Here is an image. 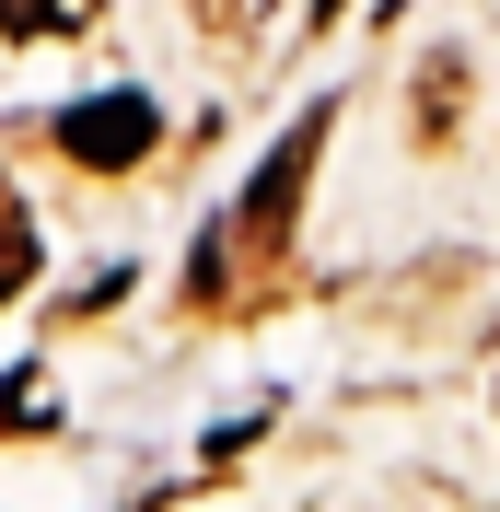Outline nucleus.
<instances>
[{"instance_id": "2", "label": "nucleus", "mask_w": 500, "mask_h": 512, "mask_svg": "<svg viewBox=\"0 0 500 512\" xmlns=\"http://www.w3.org/2000/svg\"><path fill=\"white\" fill-rule=\"evenodd\" d=\"M105 0H0V35L12 47H47V35H94Z\"/></svg>"}, {"instance_id": "3", "label": "nucleus", "mask_w": 500, "mask_h": 512, "mask_svg": "<svg viewBox=\"0 0 500 512\" xmlns=\"http://www.w3.org/2000/svg\"><path fill=\"white\" fill-rule=\"evenodd\" d=\"M454 94H466V70L431 59V82H419V140H442V128H454Z\"/></svg>"}, {"instance_id": "5", "label": "nucleus", "mask_w": 500, "mask_h": 512, "mask_svg": "<svg viewBox=\"0 0 500 512\" xmlns=\"http://www.w3.org/2000/svg\"><path fill=\"white\" fill-rule=\"evenodd\" d=\"M268 12H280V0H198V24H210V35H256Z\"/></svg>"}, {"instance_id": "4", "label": "nucleus", "mask_w": 500, "mask_h": 512, "mask_svg": "<svg viewBox=\"0 0 500 512\" xmlns=\"http://www.w3.org/2000/svg\"><path fill=\"white\" fill-rule=\"evenodd\" d=\"M24 419L47 431V384H35V373H12V384H0V431H24Z\"/></svg>"}, {"instance_id": "6", "label": "nucleus", "mask_w": 500, "mask_h": 512, "mask_svg": "<svg viewBox=\"0 0 500 512\" xmlns=\"http://www.w3.org/2000/svg\"><path fill=\"white\" fill-rule=\"evenodd\" d=\"M314 12H338V0H314Z\"/></svg>"}, {"instance_id": "1", "label": "nucleus", "mask_w": 500, "mask_h": 512, "mask_svg": "<svg viewBox=\"0 0 500 512\" xmlns=\"http://www.w3.org/2000/svg\"><path fill=\"white\" fill-rule=\"evenodd\" d=\"M152 94H82V105H70V117H59V152L70 163H94V175H117V163H140V152H152Z\"/></svg>"}]
</instances>
